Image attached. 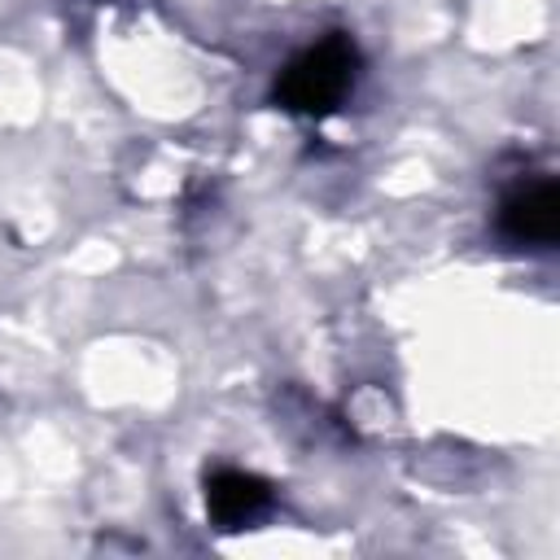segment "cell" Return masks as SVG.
Returning <instances> with one entry per match:
<instances>
[{
    "instance_id": "obj_1",
    "label": "cell",
    "mask_w": 560,
    "mask_h": 560,
    "mask_svg": "<svg viewBox=\"0 0 560 560\" xmlns=\"http://www.w3.org/2000/svg\"><path fill=\"white\" fill-rule=\"evenodd\" d=\"M354 70H359V52L346 35H328L319 44H311L306 52H298L280 79H276V101L289 114H328L346 101V92L354 88Z\"/></svg>"
},
{
    "instance_id": "obj_3",
    "label": "cell",
    "mask_w": 560,
    "mask_h": 560,
    "mask_svg": "<svg viewBox=\"0 0 560 560\" xmlns=\"http://www.w3.org/2000/svg\"><path fill=\"white\" fill-rule=\"evenodd\" d=\"M271 503V490L262 477L241 472V468H219L206 477V512L223 529H241L254 516H262Z\"/></svg>"
},
{
    "instance_id": "obj_2",
    "label": "cell",
    "mask_w": 560,
    "mask_h": 560,
    "mask_svg": "<svg viewBox=\"0 0 560 560\" xmlns=\"http://www.w3.org/2000/svg\"><path fill=\"white\" fill-rule=\"evenodd\" d=\"M499 232L516 245H551L560 236V188L551 179L516 188L499 210Z\"/></svg>"
}]
</instances>
